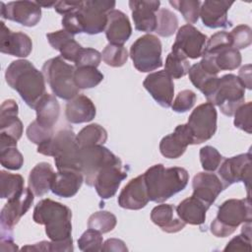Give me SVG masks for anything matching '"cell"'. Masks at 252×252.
I'll use <instances>...</instances> for the list:
<instances>
[{
    "instance_id": "cell-21",
    "label": "cell",
    "mask_w": 252,
    "mask_h": 252,
    "mask_svg": "<svg viewBox=\"0 0 252 252\" xmlns=\"http://www.w3.org/2000/svg\"><path fill=\"white\" fill-rule=\"evenodd\" d=\"M149 195L144 175L141 174L131 179L121 190L117 202L127 210H141L149 203Z\"/></svg>"
},
{
    "instance_id": "cell-14",
    "label": "cell",
    "mask_w": 252,
    "mask_h": 252,
    "mask_svg": "<svg viewBox=\"0 0 252 252\" xmlns=\"http://www.w3.org/2000/svg\"><path fill=\"white\" fill-rule=\"evenodd\" d=\"M1 17L25 27H34L41 19V7L32 1H13L0 3Z\"/></svg>"
},
{
    "instance_id": "cell-41",
    "label": "cell",
    "mask_w": 252,
    "mask_h": 252,
    "mask_svg": "<svg viewBox=\"0 0 252 252\" xmlns=\"http://www.w3.org/2000/svg\"><path fill=\"white\" fill-rule=\"evenodd\" d=\"M0 162L7 169L18 170L24 164V158L17 146L0 147Z\"/></svg>"
},
{
    "instance_id": "cell-17",
    "label": "cell",
    "mask_w": 252,
    "mask_h": 252,
    "mask_svg": "<svg viewBox=\"0 0 252 252\" xmlns=\"http://www.w3.org/2000/svg\"><path fill=\"white\" fill-rule=\"evenodd\" d=\"M143 86L160 106L165 108L171 106L174 85L172 78L164 70L150 73L145 78Z\"/></svg>"
},
{
    "instance_id": "cell-46",
    "label": "cell",
    "mask_w": 252,
    "mask_h": 252,
    "mask_svg": "<svg viewBox=\"0 0 252 252\" xmlns=\"http://www.w3.org/2000/svg\"><path fill=\"white\" fill-rule=\"evenodd\" d=\"M188 75L191 83L194 85L195 88L200 91L203 90V88L208 84L209 81L217 77V75H213L209 71H207L200 62L195 63L190 67Z\"/></svg>"
},
{
    "instance_id": "cell-33",
    "label": "cell",
    "mask_w": 252,
    "mask_h": 252,
    "mask_svg": "<svg viewBox=\"0 0 252 252\" xmlns=\"http://www.w3.org/2000/svg\"><path fill=\"white\" fill-rule=\"evenodd\" d=\"M76 138L80 148L103 145L107 140V132L99 124L93 123L85 126Z\"/></svg>"
},
{
    "instance_id": "cell-1",
    "label": "cell",
    "mask_w": 252,
    "mask_h": 252,
    "mask_svg": "<svg viewBox=\"0 0 252 252\" xmlns=\"http://www.w3.org/2000/svg\"><path fill=\"white\" fill-rule=\"evenodd\" d=\"M7 84L18 92L22 99L31 108H35L37 102L46 94L45 78L29 60L18 59L6 69Z\"/></svg>"
},
{
    "instance_id": "cell-43",
    "label": "cell",
    "mask_w": 252,
    "mask_h": 252,
    "mask_svg": "<svg viewBox=\"0 0 252 252\" xmlns=\"http://www.w3.org/2000/svg\"><path fill=\"white\" fill-rule=\"evenodd\" d=\"M200 161L204 170L215 171L219 168L223 159L219 151L212 146H205L200 150Z\"/></svg>"
},
{
    "instance_id": "cell-37",
    "label": "cell",
    "mask_w": 252,
    "mask_h": 252,
    "mask_svg": "<svg viewBox=\"0 0 252 252\" xmlns=\"http://www.w3.org/2000/svg\"><path fill=\"white\" fill-rule=\"evenodd\" d=\"M178 28V19L176 15L168 9L162 8L157 12L156 32L163 37L171 36Z\"/></svg>"
},
{
    "instance_id": "cell-4",
    "label": "cell",
    "mask_w": 252,
    "mask_h": 252,
    "mask_svg": "<svg viewBox=\"0 0 252 252\" xmlns=\"http://www.w3.org/2000/svg\"><path fill=\"white\" fill-rule=\"evenodd\" d=\"M32 220L45 226V233L51 241L72 238V212L59 202L48 198L40 200L33 209Z\"/></svg>"
},
{
    "instance_id": "cell-36",
    "label": "cell",
    "mask_w": 252,
    "mask_h": 252,
    "mask_svg": "<svg viewBox=\"0 0 252 252\" xmlns=\"http://www.w3.org/2000/svg\"><path fill=\"white\" fill-rule=\"evenodd\" d=\"M103 80V75L95 67H78L74 71V81L79 90L96 87Z\"/></svg>"
},
{
    "instance_id": "cell-20",
    "label": "cell",
    "mask_w": 252,
    "mask_h": 252,
    "mask_svg": "<svg viewBox=\"0 0 252 252\" xmlns=\"http://www.w3.org/2000/svg\"><path fill=\"white\" fill-rule=\"evenodd\" d=\"M0 32V51L16 57L25 58L29 56L32 49L31 37L21 32H12L1 22Z\"/></svg>"
},
{
    "instance_id": "cell-29",
    "label": "cell",
    "mask_w": 252,
    "mask_h": 252,
    "mask_svg": "<svg viewBox=\"0 0 252 252\" xmlns=\"http://www.w3.org/2000/svg\"><path fill=\"white\" fill-rule=\"evenodd\" d=\"M46 37L52 48L58 50L63 59L75 63L82 45L75 40L73 34L65 30H59L46 33Z\"/></svg>"
},
{
    "instance_id": "cell-38",
    "label": "cell",
    "mask_w": 252,
    "mask_h": 252,
    "mask_svg": "<svg viewBox=\"0 0 252 252\" xmlns=\"http://www.w3.org/2000/svg\"><path fill=\"white\" fill-rule=\"evenodd\" d=\"M116 217L107 211H98L90 216L88 220L89 228L95 229L100 233H107L115 227Z\"/></svg>"
},
{
    "instance_id": "cell-2",
    "label": "cell",
    "mask_w": 252,
    "mask_h": 252,
    "mask_svg": "<svg viewBox=\"0 0 252 252\" xmlns=\"http://www.w3.org/2000/svg\"><path fill=\"white\" fill-rule=\"evenodd\" d=\"M143 175L149 199L155 203L168 200L182 191L189 181V174L185 168L178 166L165 168L161 163L151 166Z\"/></svg>"
},
{
    "instance_id": "cell-42",
    "label": "cell",
    "mask_w": 252,
    "mask_h": 252,
    "mask_svg": "<svg viewBox=\"0 0 252 252\" xmlns=\"http://www.w3.org/2000/svg\"><path fill=\"white\" fill-rule=\"evenodd\" d=\"M224 251H251V221L245 222L241 234L233 237L223 249Z\"/></svg>"
},
{
    "instance_id": "cell-56",
    "label": "cell",
    "mask_w": 252,
    "mask_h": 252,
    "mask_svg": "<svg viewBox=\"0 0 252 252\" xmlns=\"http://www.w3.org/2000/svg\"><path fill=\"white\" fill-rule=\"evenodd\" d=\"M49 242L50 241H40L33 245H27L22 248L26 251H49Z\"/></svg>"
},
{
    "instance_id": "cell-31",
    "label": "cell",
    "mask_w": 252,
    "mask_h": 252,
    "mask_svg": "<svg viewBox=\"0 0 252 252\" xmlns=\"http://www.w3.org/2000/svg\"><path fill=\"white\" fill-rule=\"evenodd\" d=\"M175 207L169 204H161L156 206L151 212L152 221L159 226L162 231L167 233H175L184 228L185 222L178 217H174Z\"/></svg>"
},
{
    "instance_id": "cell-57",
    "label": "cell",
    "mask_w": 252,
    "mask_h": 252,
    "mask_svg": "<svg viewBox=\"0 0 252 252\" xmlns=\"http://www.w3.org/2000/svg\"><path fill=\"white\" fill-rule=\"evenodd\" d=\"M36 3L40 6V7H45V8H49V7H54L56 1H51V2H46V1H36Z\"/></svg>"
},
{
    "instance_id": "cell-26",
    "label": "cell",
    "mask_w": 252,
    "mask_h": 252,
    "mask_svg": "<svg viewBox=\"0 0 252 252\" xmlns=\"http://www.w3.org/2000/svg\"><path fill=\"white\" fill-rule=\"evenodd\" d=\"M84 181V174L80 170H58L55 174L51 191L54 195L62 198L75 196Z\"/></svg>"
},
{
    "instance_id": "cell-55",
    "label": "cell",
    "mask_w": 252,
    "mask_h": 252,
    "mask_svg": "<svg viewBox=\"0 0 252 252\" xmlns=\"http://www.w3.org/2000/svg\"><path fill=\"white\" fill-rule=\"evenodd\" d=\"M1 251H17L18 246L15 244L13 237H1L0 240Z\"/></svg>"
},
{
    "instance_id": "cell-28",
    "label": "cell",
    "mask_w": 252,
    "mask_h": 252,
    "mask_svg": "<svg viewBox=\"0 0 252 252\" xmlns=\"http://www.w3.org/2000/svg\"><path fill=\"white\" fill-rule=\"evenodd\" d=\"M56 172L48 162L37 163L29 174V188L35 196L41 197L51 190Z\"/></svg>"
},
{
    "instance_id": "cell-50",
    "label": "cell",
    "mask_w": 252,
    "mask_h": 252,
    "mask_svg": "<svg viewBox=\"0 0 252 252\" xmlns=\"http://www.w3.org/2000/svg\"><path fill=\"white\" fill-rule=\"evenodd\" d=\"M251 108L252 102L249 101L247 103H243L240 105L234 112V126L239 128L248 134H251Z\"/></svg>"
},
{
    "instance_id": "cell-39",
    "label": "cell",
    "mask_w": 252,
    "mask_h": 252,
    "mask_svg": "<svg viewBox=\"0 0 252 252\" xmlns=\"http://www.w3.org/2000/svg\"><path fill=\"white\" fill-rule=\"evenodd\" d=\"M169 4L181 13L189 25L195 24L198 21L201 8V2L199 0H170Z\"/></svg>"
},
{
    "instance_id": "cell-35",
    "label": "cell",
    "mask_w": 252,
    "mask_h": 252,
    "mask_svg": "<svg viewBox=\"0 0 252 252\" xmlns=\"http://www.w3.org/2000/svg\"><path fill=\"white\" fill-rule=\"evenodd\" d=\"M190 69V62L188 58L177 49H171L168 53L165 64L164 71L173 79H180L188 74Z\"/></svg>"
},
{
    "instance_id": "cell-16",
    "label": "cell",
    "mask_w": 252,
    "mask_h": 252,
    "mask_svg": "<svg viewBox=\"0 0 252 252\" xmlns=\"http://www.w3.org/2000/svg\"><path fill=\"white\" fill-rule=\"evenodd\" d=\"M126 177L127 171L122 170V162L119 160L102 167L95 176L94 186L101 199H109L116 194Z\"/></svg>"
},
{
    "instance_id": "cell-11",
    "label": "cell",
    "mask_w": 252,
    "mask_h": 252,
    "mask_svg": "<svg viewBox=\"0 0 252 252\" xmlns=\"http://www.w3.org/2000/svg\"><path fill=\"white\" fill-rule=\"evenodd\" d=\"M217 110L215 105L205 102L198 105L190 114L187 125L191 129L194 145L210 140L217 131Z\"/></svg>"
},
{
    "instance_id": "cell-22",
    "label": "cell",
    "mask_w": 252,
    "mask_h": 252,
    "mask_svg": "<svg viewBox=\"0 0 252 252\" xmlns=\"http://www.w3.org/2000/svg\"><path fill=\"white\" fill-rule=\"evenodd\" d=\"M193 195L209 208L224 189L221 180L215 173L199 172L192 181Z\"/></svg>"
},
{
    "instance_id": "cell-51",
    "label": "cell",
    "mask_w": 252,
    "mask_h": 252,
    "mask_svg": "<svg viewBox=\"0 0 252 252\" xmlns=\"http://www.w3.org/2000/svg\"><path fill=\"white\" fill-rule=\"evenodd\" d=\"M82 2L83 1H66V0L56 1L54 5V9L58 14H61L64 16L66 14L79 10L80 7L82 6Z\"/></svg>"
},
{
    "instance_id": "cell-47",
    "label": "cell",
    "mask_w": 252,
    "mask_h": 252,
    "mask_svg": "<svg viewBox=\"0 0 252 252\" xmlns=\"http://www.w3.org/2000/svg\"><path fill=\"white\" fill-rule=\"evenodd\" d=\"M26 133H27L28 139L37 146L49 140L54 135L53 129L41 126L36 122V120L30 123Z\"/></svg>"
},
{
    "instance_id": "cell-10",
    "label": "cell",
    "mask_w": 252,
    "mask_h": 252,
    "mask_svg": "<svg viewBox=\"0 0 252 252\" xmlns=\"http://www.w3.org/2000/svg\"><path fill=\"white\" fill-rule=\"evenodd\" d=\"M81 171L88 186H94L97 172L105 165L121 160L102 145L81 148Z\"/></svg>"
},
{
    "instance_id": "cell-6",
    "label": "cell",
    "mask_w": 252,
    "mask_h": 252,
    "mask_svg": "<svg viewBox=\"0 0 252 252\" xmlns=\"http://www.w3.org/2000/svg\"><path fill=\"white\" fill-rule=\"evenodd\" d=\"M252 220L250 196L245 199H228L218 210L217 218L211 222L210 230L217 237H226L236 228Z\"/></svg>"
},
{
    "instance_id": "cell-9",
    "label": "cell",
    "mask_w": 252,
    "mask_h": 252,
    "mask_svg": "<svg viewBox=\"0 0 252 252\" xmlns=\"http://www.w3.org/2000/svg\"><path fill=\"white\" fill-rule=\"evenodd\" d=\"M115 7L114 1L108 0H87L77 10V15L83 32L97 34L105 31L107 25V14Z\"/></svg>"
},
{
    "instance_id": "cell-23",
    "label": "cell",
    "mask_w": 252,
    "mask_h": 252,
    "mask_svg": "<svg viewBox=\"0 0 252 252\" xmlns=\"http://www.w3.org/2000/svg\"><path fill=\"white\" fill-rule=\"evenodd\" d=\"M232 4L233 2L223 0H206L200 8L202 23L211 29L227 28L231 25L227 12Z\"/></svg>"
},
{
    "instance_id": "cell-48",
    "label": "cell",
    "mask_w": 252,
    "mask_h": 252,
    "mask_svg": "<svg viewBox=\"0 0 252 252\" xmlns=\"http://www.w3.org/2000/svg\"><path fill=\"white\" fill-rule=\"evenodd\" d=\"M196 99L197 95L193 91L183 90L176 95L175 99L171 103V108L175 112L184 113L194 106Z\"/></svg>"
},
{
    "instance_id": "cell-34",
    "label": "cell",
    "mask_w": 252,
    "mask_h": 252,
    "mask_svg": "<svg viewBox=\"0 0 252 252\" xmlns=\"http://www.w3.org/2000/svg\"><path fill=\"white\" fill-rule=\"evenodd\" d=\"M24 178L20 174L0 171V196L2 199H12L20 195L24 190Z\"/></svg>"
},
{
    "instance_id": "cell-15",
    "label": "cell",
    "mask_w": 252,
    "mask_h": 252,
    "mask_svg": "<svg viewBox=\"0 0 252 252\" xmlns=\"http://www.w3.org/2000/svg\"><path fill=\"white\" fill-rule=\"evenodd\" d=\"M206 43L207 35L187 24L178 29L172 48L179 50L187 58L197 59L203 55Z\"/></svg>"
},
{
    "instance_id": "cell-7",
    "label": "cell",
    "mask_w": 252,
    "mask_h": 252,
    "mask_svg": "<svg viewBox=\"0 0 252 252\" xmlns=\"http://www.w3.org/2000/svg\"><path fill=\"white\" fill-rule=\"evenodd\" d=\"M41 71L55 96L71 100L79 94V89L74 81L75 68L66 63L61 56L45 61Z\"/></svg>"
},
{
    "instance_id": "cell-25",
    "label": "cell",
    "mask_w": 252,
    "mask_h": 252,
    "mask_svg": "<svg viewBox=\"0 0 252 252\" xmlns=\"http://www.w3.org/2000/svg\"><path fill=\"white\" fill-rule=\"evenodd\" d=\"M19 106L14 99H6L0 108V135L18 141L23 134V123L18 118Z\"/></svg>"
},
{
    "instance_id": "cell-27",
    "label": "cell",
    "mask_w": 252,
    "mask_h": 252,
    "mask_svg": "<svg viewBox=\"0 0 252 252\" xmlns=\"http://www.w3.org/2000/svg\"><path fill=\"white\" fill-rule=\"evenodd\" d=\"M96 114V109L91 98L84 94H78L66 104V119L73 124L92 121Z\"/></svg>"
},
{
    "instance_id": "cell-30",
    "label": "cell",
    "mask_w": 252,
    "mask_h": 252,
    "mask_svg": "<svg viewBox=\"0 0 252 252\" xmlns=\"http://www.w3.org/2000/svg\"><path fill=\"white\" fill-rule=\"evenodd\" d=\"M209 207L194 196L184 199L175 208V213L185 223L200 225L206 220V213Z\"/></svg>"
},
{
    "instance_id": "cell-3",
    "label": "cell",
    "mask_w": 252,
    "mask_h": 252,
    "mask_svg": "<svg viewBox=\"0 0 252 252\" xmlns=\"http://www.w3.org/2000/svg\"><path fill=\"white\" fill-rule=\"evenodd\" d=\"M208 102L220 107L222 114L232 116L235 110L244 103L245 88L238 77L226 74L213 78L201 91Z\"/></svg>"
},
{
    "instance_id": "cell-45",
    "label": "cell",
    "mask_w": 252,
    "mask_h": 252,
    "mask_svg": "<svg viewBox=\"0 0 252 252\" xmlns=\"http://www.w3.org/2000/svg\"><path fill=\"white\" fill-rule=\"evenodd\" d=\"M232 47L236 49H243L248 47L252 42V31L246 25H239L235 27L230 32Z\"/></svg>"
},
{
    "instance_id": "cell-54",
    "label": "cell",
    "mask_w": 252,
    "mask_h": 252,
    "mask_svg": "<svg viewBox=\"0 0 252 252\" xmlns=\"http://www.w3.org/2000/svg\"><path fill=\"white\" fill-rule=\"evenodd\" d=\"M237 77L244 88L251 90V64H246L243 67H241Z\"/></svg>"
},
{
    "instance_id": "cell-12",
    "label": "cell",
    "mask_w": 252,
    "mask_h": 252,
    "mask_svg": "<svg viewBox=\"0 0 252 252\" xmlns=\"http://www.w3.org/2000/svg\"><path fill=\"white\" fill-rule=\"evenodd\" d=\"M251 166L252 157L250 152L225 158L219 168V175L224 189L233 183L242 181L246 185V189L249 195V186L252 172Z\"/></svg>"
},
{
    "instance_id": "cell-49",
    "label": "cell",
    "mask_w": 252,
    "mask_h": 252,
    "mask_svg": "<svg viewBox=\"0 0 252 252\" xmlns=\"http://www.w3.org/2000/svg\"><path fill=\"white\" fill-rule=\"evenodd\" d=\"M101 53L94 48L82 47L75 61V67H97L101 61Z\"/></svg>"
},
{
    "instance_id": "cell-44",
    "label": "cell",
    "mask_w": 252,
    "mask_h": 252,
    "mask_svg": "<svg viewBox=\"0 0 252 252\" xmlns=\"http://www.w3.org/2000/svg\"><path fill=\"white\" fill-rule=\"evenodd\" d=\"M101 233L95 229H87L78 239V246L81 251H101L102 247Z\"/></svg>"
},
{
    "instance_id": "cell-18",
    "label": "cell",
    "mask_w": 252,
    "mask_h": 252,
    "mask_svg": "<svg viewBox=\"0 0 252 252\" xmlns=\"http://www.w3.org/2000/svg\"><path fill=\"white\" fill-rule=\"evenodd\" d=\"M189 145H194L193 134L187 124L176 126L173 133L164 136L159 143L160 154L167 158H178Z\"/></svg>"
},
{
    "instance_id": "cell-32",
    "label": "cell",
    "mask_w": 252,
    "mask_h": 252,
    "mask_svg": "<svg viewBox=\"0 0 252 252\" xmlns=\"http://www.w3.org/2000/svg\"><path fill=\"white\" fill-rule=\"evenodd\" d=\"M36 122L43 127L53 129L60 114V105L55 95L45 94L35 106Z\"/></svg>"
},
{
    "instance_id": "cell-52",
    "label": "cell",
    "mask_w": 252,
    "mask_h": 252,
    "mask_svg": "<svg viewBox=\"0 0 252 252\" xmlns=\"http://www.w3.org/2000/svg\"><path fill=\"white\" fill-rule=\"evenodd\" d=\"M128 250V248L126 247L124 241H122L121 239H117V238H109L107 239L102 247H101V251H121V252H126Z\"/></svg>"
},
{
    "instance_id": "cell-5",
    "label": "cell",
    "mask_w": 252,
    "mask_h": 252,
    "mask_svg": "<svg viewBox=\"0 0 252 252\" xmlns=\"http://www.w3.org/2000/svg\"><path fill=\"white\" fill-rule=\"evenodd\" d=\"M76 136L71 128L61 129L52 138L38 145L37 153L53 157L57 170L76 169L81 171V148Z\"/></svg>"
},
{
    "instance_id": "cell-8",
    "label": "cell",
    "mask_w": 252,
    "mask_h": 252,
    "mask_svg": "<svg viewBox=\"0 0 252 252\" xmlns=\"http://www.w3.org/2000/svg\"><path fill=\"white\" fill-rule=\"evenodd\" d=\"M130 57L134 67L142 73L160 68L162 66L160 40L151 33L140 36L130 47Z\"/></svg>"
},
{
    "instance_id": "cell-53",
    "label": "cell",
    "mask_w": 252,
    "mask_h": 252,
    "mask_svg": "<svg viewBox=\"0 0 252 252\" xmlns=\"http://www.w3.org/2000/svg\"><path fill=\"white\" fill-rule=\"evenodd\" d=\"M74 250L73 239L69 238L62 241H50L49 242V251H66L71 252Z\"/></svg>"
},
{
    "instance_id": "cell-19",
    "label": "cell",
    "mask_w": 252,
    "mask_h": 252,
    "mask_svg": "<svg viewBox=\"0 0 252 252\" xmlns=\"http://www.w3.org/2000/svg\"><path fill=\"white\" fill-rule=\"evenodd\" d=\"M160 2L158 0H131L129 7L135 29L140 32H152L157 28V12Z\"/></svg>"
},
{
    "instance_id": "cell-24",
    "label": "cell",
    "mask_w": 252,
    "mask_h": 252,
    "mask_svg": "<svg viewBox=\"0 0 252 252\" xmlns=\"http://www.w3.org/2000/svg\"><path fill=\"white\" fill-rule=\"evenodd\" d=\"M132 27L126 14L113 9L107 14L105 36L109 43L123 45L131 36Z\"/></svg>"
},
{
    "instance_id": "cell-13",
    "label": "cell",
    "mask_w": 252,
    "mask_h": 252,
    "mask_svg": "<svg viewBox=\"0 0 252 252\" xmlns=\"http://www.w3.org/2000/svg\"><path fill=\"white\" fill-rule=\"evenodd\" d=\"M33 196L30 188H25L20 195L8 200L0 213L1 235H13V227L30 210L34 200Z\"/></svg>"
},
{
    "instance_id": "cell-40",
    "label": "cell",
    "mask_w": 252,
    "mask_h": 252,
    "mask_svg": "<svg viewBox=\"0 0 252 252\" xmlns=\"http://www.w3.org/2000/svg\"><path fill=\"white\" fill-rule=\"evenodd\" d=\"M104 63L111 67H121L128 60V51L123 45L108 43L101 53Z\"/></svg>"
}]
</instances>
